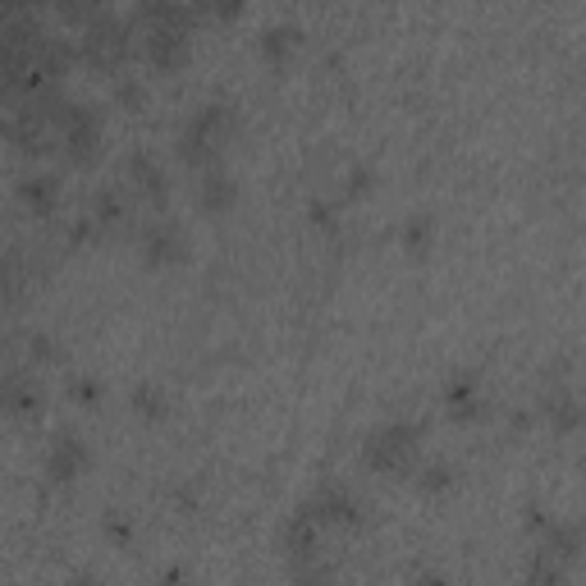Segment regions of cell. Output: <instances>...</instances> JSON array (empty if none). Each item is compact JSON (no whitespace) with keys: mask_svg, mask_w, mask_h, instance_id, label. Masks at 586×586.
<instances>
[{"mask_svg":"<svg viewBox=\"0 0 586 586\" xmlns=\"http://www.w3.org/2000/svg\"><path fill=\"white\" fill-rule=\"evenodd\" d=\"M234 129H239V115L229 106H220V101L202 106L193 120L184 124V133H179V161L193 165V170H211V165L220 161V147L229 142Z\"/></svg>","mask_w":586,"mask_h":586,"instance_id":"obj_1","label":"cell"},{"mask_svg":"<svg viewBox=\"0 0 586 586\" xmlns=\"http://www.w3.org/2000/svg\"><path fill=\"white\" fill-rule=\"evenodd\" d=\"M78 55H83L87 65H97V69H120L124 60L133 55V23L120 19V14H110V10H97L92 19L83 23Z\"/></svg>","mask_w":586,"mask_h":586,"instance_id":"obj_2","label":"cell"},{"mask_svg":"<svg viewBox=\"0 0 586 586\" xmlns=\"http://www.w3.org/2000/svg\"><path fill=\"white\" fill-rule=\"evenodd\" d=\"M417 454V426L413 422H390L380 426V431L367 435V445H362V458H367L371 472H403V467L413 463Z\"/></svg>","mask_w":586,"mask_h":586,"instance_id":"obj_3","label":"cell"},{"mask_svg":"<svg viewBox=\"0 0 586 586\" xmlns=\"http://www.w3.org/2000/svg\"><path fill=\"white\" fill-rule=\"evenodd\" d=\"M55 129H60V138H65L69 161H74V165L97 161L101 120H97V110H92V106H83V101H65V106H60V115H55Z\"/></svg>","mask_w":586,"mask_h":586,"instance_id":"obj_4","label":"cell"},{"mask_svg":"<svg viewBox=\"0 0 586 586\" xmlns=\"http://www.w3.org/2000/svg\"><path fill=\"white\" fill-rule=\"evenodd\" d=\"M188 33L193 28H147L142 37V55H147V65L152 69H179L188 60Z\"/></svg>","mask_w":586,"mask_h":586,"instance_id":"obj_5","label":"cell"},{"mask_svg":"<svg viewBox=\"0 0 586 586\" xmlns=\"http://www.w3.org/2000/svg\"><path fill=\"white\" fill-rule=\"evenodd\" d=\"M87 467V445L78 435H55L51 454H46V477L51 481H74Z\"/></svg>","mask_w":586,"mask_h":586,"instance_id":"obj_6","label":"cell"},{"mask_svg":"<svg viewBox=\"0 0 586 586\" xmlns=\"http://www.w3.org/2000/svg\"><path fill=\"white\" fill-rule=\"evenodd\" d=\"M316 545H321V522L307 509H298L284 522V550H289V559H307V554H316Z\"/></svg>","mask_w":586,"mask_h":586,"instance_id":"obj_7","label":"cell"},{"mask_svg":"<svg viewBox=\"0 0 586 586\" xmlns=\"http://www.w3.org/2000/svg\"><path fill=\"white\" fill-rule=\"evenodd\" d=\"M307 513H312L316 522H358V500L348 495L344 486H330V490H321L312 504H307Z\"/></svg>","mask_w":586,"mask_h":586,"instance_id":"obj_8","label":"cell"},{"mask_svg":"<svg viewBox=\"0 0 586 586\" xmlns=\"http://www.w3.org/2000/svg\"><path fill=\"white\" fill-rule=\"evenodd\" d=\"M142 252H147V261H152V266H165V261L184 257V239H179V229H174V225L156 220V225L142 234Z\"/></svg>","mask_w":586,"mask_h":586,"instance_id":"obj_9","label":"cell"},{"mask_svg":"<svg viewBox=\"0 0 586 586\" xmlns=\"http://www.w3.org/2000/svg\"><path fill=\"white\" fill-rule=\"evenodd\" d=\"M234 197H239V184L229 179L225 170H207V179H202V188H197V202H202V211H229L234 207Z\"/></svg>","mask_w":586,"mask_h":586,"instance_id":"obj_10","label":"cell"},{"mask_svg":"<svg viewBox=\"0 0 586 586\" xmlns=\"http://www.w3.org/2000/svg\"><path fill=\"white\" fill-rule=\"evenodd\" d=\"M0 408H5V413H33L37 408V390L23 371H5V376H0Z\"/></svg>","mask_w":586,"mask_h":586,"instance_id":"obj_11","label":"cell"},{"mask_svg":"<svg viewBox=\"0 0 586 586\" xmlns=\"http://www.w3.org/2000/svg\"><path fill=\"white\" fill-rule=\"evenodd\" d=\"M19 197H23V207H28V211L51 216L55 202H60V184H55L51 174H33V179H23V184H19Z\"/></svg>","mask_w":586,"mask_h":586,"instance_id":"obj_12","label":"cell"},{"mask_svg":"<svg viewBox=\"0 0 586 586\" xmlns=\"http://www.w3.org/2000/svg\"><path fill=\"white\" fill-rule=\"evenodd\" d=\"M129 179L142 188V193H152L156 207L165 202V170H161V165H156L147 152H133V156H129Z\"/></svg>","mask_w":586,"mask_h":586,"instance_id":"obj_13","label":"cell"},{"mask_svg":"<svg viewBox=\"0 0 586 586\" xmlns=\"http://www.w3.org/2000/svg\"><path fill=\"white\" fill-rule=\"evenodd\" d=\"M577 545H582V536H577L573 522H550V536H545V554H550V559H559V564H573V559H577Z\"/></svg>","mask_w":586,"mask_h":586,"instance_id":"obj_14","label":"cell"},{"mask_svg":"<svg viewBox=\"0 0 586 586\" xmlns=\"http://www.w3.org/2000/svg\"><path fill=\"white\" fill-rule=\"evenodd\" d=\"M449 417H458V422H467V417L481 413V399H477V380H458V385H449Z\"/></svg>","mask_w":586,"mask_h":586,"instance_id":"obj_15","label":"cell"},{"mask_svg":"<svg viewBox=\"0 0 586 586\" xmlns=\"http://www.w3.org/2000/svg\"><path fill=\"white\" fill-rule=\"evenodd\" d=\"M293 568V582L298 586H330L335 582V568L326 564V559H316V554H307V559H289Z\"/></svg>","mask_w":586,"mask_h":586,"instance_id":"obj_16","label":"cell"},{"mask_svg":"<svg viewBox=\"0 0 586 586\" xmlns=\"http://www.w3.org/2000/svg\"><path fill=\"white\" fill-rule=\"evenodd\" d=\"M293 42H298V28H289V23H280V28H266V33H261V55H266V60H275V65H280L284 55L293 51Z\"/></svg>","mask_w":586,"mask_h":586,"instance_id":"obj_17","label":"cell"},{"mask_svg":"<svg viewBox=\"0 0 586 586\" xmlns=\"http://www.w3.org/2000/svg\"><path fill=\"white\" fill-rule=\"evenodd\" d=\"M545 413H550V422L559 426V431H577V422H582V413H577V399L568 390L550 394V403H545Z\"/></svg>","mask_w":586,"mask_h":586,"instance_id":"obj_18","label":"cell"},{"mask_svg":"<svg viewBox=\"0 0 586 586\" xmlns=\"http://www.w3.org/2000/svg\"><path fill=\"white\" fill-rule=\"evenodd\" d=\"M532 586H564V564H559V559H550V554H536L532 559Z\"/></svg>","mask_w":586,"mask_h":586,"instance_id":"obj_19","label":"cell"},{"mask_svg":"<svg viewBox=\"0 0 586 586\" xmlns=\"http://www.w3.org/2000/svg\"><path fill=\"white\" fill-rule=\"evenodd\" d=\"M124 220V197L120 193H97V211H92V225H115Z\"/></svg>","mask_w":586,"mask_h":586,"instance_id":"obj_20","label":"cell"},{"mask_svg":"<svg viewBox=\"0 0 586 586\" xmlns=\"http://www.w3.org/2000/svg\"><path fill=\"white\" fill-rule=\"evenodd\" d=\"M133 408H138L142 417H161L165 413V394L156 390V385H142V390L133 394Z\"/></svg>","mask_w":586,"mask_h":586,"instance_id":"obj_21","label":"cell"},{"mask_svg":"<svg viewBox=\"0 0 586 586\" xmlns=\"http://www.w3.org/2000/svg\"><path fill=\"white\" fill-rule=\"evenodd\" d=\"M403 243H408L413 252H426V243H431V220H426V216L408 220V229H403Z\"/></svg>","mask_w":586,"mask_h":586,"instance_id":"obj_22","label":"cell"},{"mask_svg":"<svg viewBox=\"0 0 586 586\" xmlns=\"http://www.w3.org/2000/svg\"><path fill=\"white\" fill-rule=\"evenodd\" d=\"M115 97H120V106H142V87L133 83V78H120V83H115Z\"/></svg>","mask_w":586,"mask_h":586,"instance_id":"obj_23","label":"cell"},{"mask_svg":"<svg viewBox=\"0 0 586 586\" xmlns=\"http://www.w3.org/2000/svg\"><path fill=\"white\" fill-rule=\"evenodd\" d=\"M426 490H435V486H449V467H426V481H422Z\"/></svg>","mask_w":586,"mask_h":586,"instance_id":"obj_24","label":"cell"},{"mask_svg":"<svg viewBox=\"0 0 586 586\" xmlns=\"http://www.w3.org/2000/svg\"><path fill=\"white\" fill-rule=\"evenodd\" d=\"M106 532L115 536V541H129V522H124V518H106Z\"/></svg>","mask_w":586,"mask_h":586,"instance_id":"obj_25","label":"cell"},{"mask_svg":"<svg viewBox=\"0 0 586 586\" xmlns=\"http://www.w3.org/2000/svg\"><path fill=\"white\" fill-rule=\"evenodd\" d=\"M69 586H97V577H92V573H78V577H74V582H69Z\"/></svg>","mask_w":586,"mask_h":586,"instance_id":"obj_26","label":"cell"},{"mask_svg":"<svg viewBox=\"0 0 586 586\" xmlns=\"http://www.w3.org/2000/svg\"><path fill=\"white\" fill-rule=\"evenodd\" d=\"M417 586H449V582H445V577H422Z\"/></svg>","mask_w":586,"mask_h":586,"instance_id":"obj_27","label":"cell"}]
</instances>
